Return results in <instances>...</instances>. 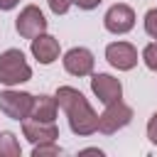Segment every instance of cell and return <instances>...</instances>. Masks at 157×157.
Masks as SVG:
<instances>
[{
	"label": "cell",
	"mask_w": 157,
	"mask_h": 157,
	"mask_svg": "<svg viewBox=\"0 0 157 157\" xmlns=\"http://www.w3.org/2000/svg\"><path fill=\"white\" fill-rule=\"evenodd\" d=\"M59 152H61V147H59L54 140H49V142H39V145H34L32 157H47V155H59Z\"/></svg>",
	"instance_id": "cell-14"
},
{
	"label": "cell",
	"mask_w": 157,
	"mask_h": 157,
	"mask_svg": "<svg viewBox=\"0 0 157 157\" xmlns=\"http://www.w3.org/2000/svg\"><path fill=\"white\" fill-rule=\"evenodd\" d=\"M47 2H49V10H52L54 15H64V12L74 5L71 0H47Z\"/></svg>",
	"instance_id": "cell-17"
},
{
	"label": "cell",
	"mask_w": 157,
	"mask_h": 157,
	"mask_svg": "<svg viewBox=\"0 0 157 157\" xmlns=\"http://www.w3.org/2000/svg\"><path fill=\"white\" fill-rule=\"evenodd\" d=\"M22 132H25V137L32 142V145H39V142H49V140H56L59 137V128H56V123L52 120V123H44V120H22Z\"/></svg>",
	"instance_id": "cell-10"
},
{
	"label": "cell",
	"mask_w": 157,
	"mask_h": 157,
	"mask_svg": "<svg viewBox=\"0 0 157 157\" xmlns=\"http://www.w3.org/2000/svg\"><path fill=\"white\" fill-rule=\"evenodd\" d=\"M20 155H22V150H20L17 137L10 130H2L0 132V157H20Z\"/></svg>",
	"instance_id": "cell-13"
},
{
	"label": "cell",
	"mask_w": 157,
	"mask_h": 157,
	"mask_svg": "<svg viewBox=\"0 0 157 157\" xmlns=\"http://www.w3.org/2000/svg\"><path fill=\"white\" fill-rule=\"evenodd\" d=\"M103 25H105V29L113 32V34H125V32H130V29L135 27V12H132L130 5L118 2V5H113V7L105 12Z\"/></svg>",
	"instance_id": "cell-6"
},
{
	"label": "cell",
	"mask_w": 157,
	"mask_h": 157,
	"mask_svg": "<svg viewBox=\"0 0 157 157\" xmlns=\"http://www.w3.org/2000/svg\"><path fill=\"white\" fill-rule=\"evenodd\" d=\"M34 96L25 91H0V113L12 118V120H25L32 113Z\"/></svg>",
	"instance_id": "cell-4"
},
{
	"label": "cell",
	"mask_w": 157,
	"mask_h": 157,
	"mask_svg": "<svg viewBox=\"0 0 157 157\" xmlns=\"http://www.w3.org/2000/svg\"><path fill=\"white\" fill-rule=\"evenodd\" d=\"M20 0H0V10H12Z\"/></svg>",
	"instance_id": "cell-20"
},
{
	"label": "cell",
	"mask_w": 157,
	"mask_h": 157,
	"mask_svg": "<svg viewBox=\"0 0 157 157\" xmlns=\"http://www.w3.org/2000/svg\"><path fill=\"white\" fill-rule=\"evenodd\" d=\"M15 29H17L20 37L34 39L37 34L47 32V17L42 15V10H39L37 5H27V7L17 15V20H15Z\"/></svg>",
	"instance_id": "cell-5"
},
{
	"label": "cell",
	"mask_w": 157,
	"mask_h": 157,
	"mask_svg": "<svg viewBox=\"0 0 157 157\" xmlns=\"http://www.w3.org/2000/svg\"><path fill=\"white\" fill-rule=\"evenodd\" d=\"M147 137L152 145H157V113H152V118L147 123Z\"/></svg>",
	"instance_id": "cell-18"
},
{
	"label": "cell",
	"mask_w": 157,
	"mask_h": 157,
	"mask_svg": "<svg viewBox=\"0 0 157 157\" xmlns=\"http://www.w3.org/2000/svg\"><path fill=\"white\" fill-rule=\"evenodd\" d=\"M61 61H64V69H66L71 76H88V74L93 71V64H96L93 54H91L86 47H74V49H69Z\"/></svg>",
	"instance_id": "cell-9"
},
{
	"label": "cell",
	"mask_w": 157,
	"mask_h": 157,
	"mask_svg": "<svg viewBox=\"0 0 157 157\" xmlns=\"http://www.w3.org/2000/svg\"><path fill=\"white\" fill-rule=\"evenodd\" d=\"M32 56L39 61V64H54L56 59H59V42H56V37H52V34H47V32H42V34H37L34 39H32Z\"/></svg>",
	"instance_id": "cell-11"
},
{
	"label": "cell",
	"mask_w": 157,
	"mask_h": 157,
	"mask_svg": "<svg viewBox=\"0 0 157 157\" xmlns=\"http://www.w3.org/2000/svg\"><path fill=\"white\" fill-rule=\"evenodd\" d=\"M78 10H93V7H98L103 0H71Z\"/></svg>",
	"instance_id": "cell-19"
},
{
	"label": "cell",
	"mask_w": 157,
	"mask_h": 157,
	"mask_svg": "<svg viewBox=\"0 0 157 157\" xmlns=\"http://www.w3.org/2000/svg\"><path fill=\"white\" fill-rule=\"evenodd\" d=\"M142 61L150 71H157V42H150L145 49H142Z\"/></svg>",
	"instance_id": "cell-15"
},
{
	"label": "cell",
	"mask_w": 157,
	"mask_h": 157,
	"mask_svg": "<svg viewBox=\"0 0 157 157\" xmlns=\"http://www.w3.org/2000/svg\"><path fill=\"white\" fill-rule=\"evenodd\" d=\"M54 98H56V105L66 113V120H69V128L74 135L86 137V135H93L98 130V115L78 88L59 86Z\"/></svg>",
	"instance_id": "cell-1"
},
{
	"label": "cell",
	"mask_w": 157,
	"mask_h": 157,
	"mask_svg": "<svg viewBox=\"0 0 157 157\" xmlns=\"http://www.w3.org/2000/svg\"><path fill=\"white\" fill-rule=\"evenodd\" d=\"M130 120H132V108L123 101H113L98 115V130L103 135H113V132L123 130L125 125H130Z\"/></svg>",
	"instance_id": "cell-3"
},
{
	"label": "cell",
	"mask_w": 157,
	"mask_h": 157,
	"mask_svg": "<svg viewBox=\"0 0 157 157\" xmlns=\"http://www.w3.org/2000/svg\"><path fill=\"white\" fill-rule=\"evenodd\" d=\"M105 59L118 71H130L137 64V49L130 42H113L105 47Z\"/></svg>",
	"instance_id": "cell-8"
},
{
	"label": "cell",
	"mask_w": 157,
	"mask_h": 157,
	"mask_svg": "<svg viewBox=\"0 0 157 157\" xmlns=\"http://www.w3.org/2000/svg\"><path fill=\"white\" fill-rule=\"evenodd\" d=\"M91 91H93V96H96L103 105L123 98V83H120L115 76H110V74H93V78H91Z\"/></svg>",
	"instance_id": "cell-7"
},
{
	"label": "cell",
	"mask_w": 157,
	"mask_h": 157,
	"mask_svg": "<svg viewBox=\"0 0 157 157\" xmlns=\"http://www.w3.org/2000/svg\"><path fill=\"white\" fill-rule=\"evenodd\" d=\"M32 78V69L25 61V54L20 49H5L0 54V83L17 86Z\"/></svg>",
	"instance_id": "cell-2"
},
{
	"label": "cell",
	"mask_w": 157,
	"mask_h": 157,
	"mask_svg": "<svg viewBox=\"0 0 157 157\" xmlns=\"http://www.w3.org/2000/svg\"><path fill=\"white\" fill-rule=\"evenodd\" d=\"M145 32L152 39H157V7H152V10L145 12Z\"/></svg>",
	"instance_id": "cell-16"
},
{
	"label": "cell",
	"mask_w": 157,
	"mask_h": 157,
	"mask_svg": "<svg viewBox=\"0 0 157 157\" xmlns=\"http://www.w3.org/2000/svg\"><path fill=\"white\" fill-rule=\"evenodd\" d=\"M56 98L54 96H34V103H32V113H29V118H34V120H44V123H52L54 118H56Z\"/></svg>",
	"instance_id": "cell-12"
}]
</instances>
